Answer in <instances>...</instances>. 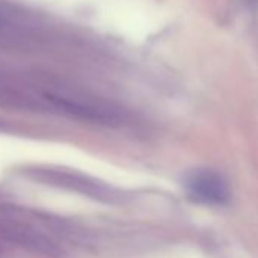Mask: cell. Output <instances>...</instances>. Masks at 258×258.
<instances>
[{"instance_id": "2", "label": "cell", "mask_w": 258, "mask_h": 258, "mask_svg": "<svg viewBox=\"0 0 258 258\" xmlns=\"http://www.w3.org/2000/svg\"><path fill=\"white\" fill-rule=\"evenodd\" d=\"M187 196L202 205L223 207L231 201V188L223 175L213 169H195L184 178Z\"/></svg>"}, {"instance_id": "1", "label": "cell", "mask_w": 258, "mask_h": 258, "mask_svg": "<svg viewBox=\"0 0 258 258\" xmlns=\"http://www.w3.org/2000/svg\"><path fill=\"white\" fill-rule=\"evenodd\" d=\"M0 240L7 246L28 250L41 258H64L61 246L50 234L17 219L0 220Z\"/></svg>"}, {"instance_id": "4", "label": "cell", "mask_w": 258, "mask_h": 258, "mask_svg": "<svg viewBox=\"0 0 258 258\" xmlns=\"http://www.w3.org/2000/svg\"><path fill=\"white\" fill-rule=\"evenodd\" d=\"M2 244H4V243H2V241H0V249H2Z\"/></svg>"}, {"instance_id": "3", "label": "cell", "mask_w": 258, "mask_h": 258, "mask_svg": "<svg viewBox=\"0 0 258 258\" xmlns=\"http://www.w3.org/2000/svg\"><path fill=\"white\" fill-rule=\"evenodd\" d=\"M2 25H4V17L0 16V28H2Z\"/></svg>"}]
</instances>
